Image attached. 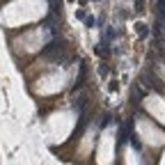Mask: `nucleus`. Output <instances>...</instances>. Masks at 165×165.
<instances>
[{
    "label": "nucleus",
    "mask_w": 165,
    "mask_h": 165,
    "mask_svg": "<svg viewBox=\"0 0 165 165\" xmlns=\"http://www.w3.org/2000/svg\"><path fill=\"white\" fill-rule=\"evenodd\" d=\"M138 131H140V133H149V135H154V131H151V126H145L142 122L138 124ZM149 142H154V145L163 142V135H156V138H149Z\"/></svg>",
    "instance_id": "nucleus-1"
}]
</instances>
